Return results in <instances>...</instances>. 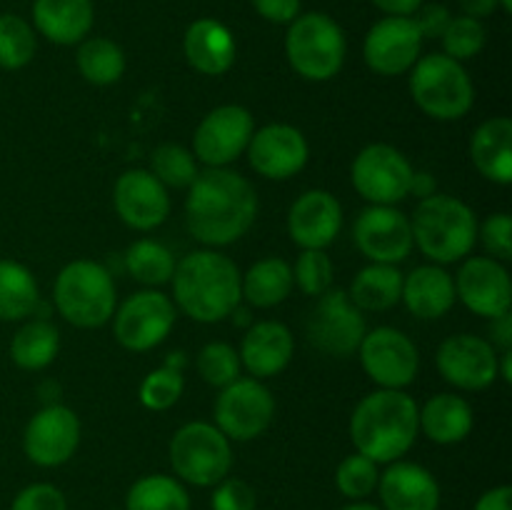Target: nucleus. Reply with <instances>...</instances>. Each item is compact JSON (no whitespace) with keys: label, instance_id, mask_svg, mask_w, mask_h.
Segmentation results:
<instances>
[{"label":"nucleus","instance_id":"1","mask_svg":"<svg viewBox=\"0 0 512 510\" xmlns=\"http://www.w3.org/2000/svg\"><path fill=\"white\" fill-rule=\"evenodd\" d=\"M258 215L255 188L240 173L208 168L190 183L185 223L198 243L223 248L243 238Z\"/></svg>","mask_w":512,"mask_h":510},{"label":"nucleus","instance_id":"2","mask_svg":"<svg viewBox=\"0 0 512 510\" xmlns=\"http://www.w3.org/2000/svg\"><path fill=\"white\" fill-rule=\"evenodd\" d=\"M418 403L403 390L380 388L365 395L350 415V440L373 463H395L420 433Z\"/></svg>","mask_w":512,"mask_h":510},{"label":"nucleus","instance_id":"3","mask_svg":"<svg viewBox=\"0 0 512 510\" xmlns=\"http://www.w3.org/2000/svg\"><path fill=\"white\" fill-rule=\"evenodd\" d=\"M173 298L198 323H220L240 305V270L218 250H195L175 263Z\"/></svg>","mask_w":512,"mask_h":510},{"label":"nucleus","instance_id":"4","mask_svg":"<svg viewBox=\"0 0 512 510\" xmlns=\"http://www.w3.org/2000/svg\"><path fill=\"white\" fill-rule=\"evenodd\" d=\"M410 230L420 253L438 265L458 263L478 243L475 213L453 195L435 193L420 200L410 220Z\"/></svg>","mask_w":512,"mask_h":510},{"label":"nucleus","instance_id":"5","mask_svg":"<svg viewBox=\"0 0 512 510\" xmlns=\"http://www.w3.org/2000/svg\"><path fill=\"white\" fill-rule=\"evenodd\" d=\"M115 283L105 265L73 260L55 278L53 303L75 328H100L115 313Z\"/></svg>","mask_w":512,"mask_h":510},{"label":"nucleus","instance_id":"6","mask_svg":"<svg viewBox=\"0 0 512 510\" xmlns=\"http://www.w3.org/2000/svg\"><path fill=\"white\" fill-rule=\"evenodd\" d=\"M410 75V95L425 115L435 120H460L475 103V88L468 70L445 53L420 58Z\"/></svg>","mask_w":512,"mask_h":510},{"label":"nucleus","instance_id":"7","mask_svg":"<svg viewBox=\"0 0 512 510\" xmlns=\"http://www.w3.org/2000/svg\"><path fill=\"white\" fill-rule=\"evenodd\" d=\"M285 55L300 78L325 83L343 68L345 35L330 15H298L285 35Z\"/></svg>","mask_w":512,"mask_h":510},{"label":"nucleus","instance_id":"8","mask_svg":"<svg viewBox=\"0 0 512 510\" xmlns=\"http://www.w3.org/2000/svg\"><path fill=\"white\" fill-rule=\"evenodd\" d=\"M168 453L175 475L195 488L218 485L233 468L230 440L213 423L203 420L183 425L170 440Z\"/></svg>","mask_w":512,"mask_h":510},{"label":"nucleus","instance_id":"9","mask_svg":"<svg viewBox=\"0 0 512 510\" xmlns=\"http://www.w3.org/2000/svg\"><path fill=\"white\" fill-rule=\"evenodd\" d=\"M413 165L388 143L365 145L353 160L350 180L360 198L373 205H395L410 195Z\"/></svg>","mask_w":512,"mask_h":510},{"label":"nucleus","instance_id":"10","mask_svg":"<svg viewBox=\"0 0 512 510\" xmlns=\"http://www.w3.org/2000/svg\"><path fill=\"white\" fill-rule=\"evenodd\" d=\"M275 400L258 378H238L220 388L215 400V428L228 440H253L270 428Z\"/></svg>","mask_w":512,"mask_h":510},{"label":"nucleus","instance_id":"11","mask_svg":"<svg viewBox=\"0 0 512 510\" xmlns=\"http://www.w3.org/2000/svg\"><path fill=\"white\" fill-rule=\"evenodd\" d=\"M368 325L363 310L353 305L345 290H328L318 298L308 320V338L320 353L348 358L363 343Z\"/></svg>","mask_w":512,"mask_h":510},{"label":"nucleus","instance_id":"12","mask_svg":"<svg viewBox=\"0 0 512 510\" xmlns=\"http://www.w3.org/2000/svg\"><path fill=\"white\" fill-rule=\"evenodd\" d=\"M115 315V340L130 353H145L163 343L175 325V305L160 290H140L120 305Z\"/></svg>","mask_w":512,"mask_h":510},{"label":"nucleus","instance_id":"13","mask_svg":"<svg viewBox=\"0 0 512 510\" xmlns=\"http://www.w3.org/2000/svg\"><path fill=\"white\" fill-rule=\"evenodd\" d=\"M360 365L373 383L388 390H403L418 375L420 355L413 340L398 328H375L365 333L358 348Z\"/></svg>","mask_w":512,"mask_h":510},{"label":"nucleus","instance_id":"14","mask_svg":"<svg viewBox=\"0 0 512 510\" xmlns=\"http://www.w3.org/2000/svg\"><path fill=\"white\" fill-rule=\"evenodd\" d=\"M255 133L253 115L243 105H220L200 120L193 135V155L208 168H225L248 150Z\"/></svg>","mask_w":512,"mask_h":510},{"label":"nucleus","instance_id":"15","mask_svg":"<svg viewBox=\"0 0 512 510\" xmlns=\"http://www.w3.org/2000/svg\"><path fill=\"white\" fill-rule=\"evenodd\" d=\"M80 445V420L60 403L45 405L25 425L23 450L30 463L40 468H58L68 463Z\"/></svg>","mask_w":512,"mask_h":510},{"label":"nucleus","instance_id":"16","mask_svg":"<svg viewBox=\"0 0 512 510\" xmlns=\"http://www.w3.org/2000/svg\"><path fill=\"white\" fill-rule=\"evenodd\" d=\"M355 245L370 263L398 265L413 250V230L403 210L393 205H370L353 228Z\"/></svg>","mask_w":512,"mask_h":510},{"label":"nucleus","instance_id":"17","mask_svg":"<svg viewBox=\"0 0 512 510\" xmlns=\"http://www.w3.org/2000/svg\"><path fill=\"white\" fill-rule=\"evenodd\" d=\"M438 370L443 380L460 390H485L498 378L495 345L478 335L460 333L443 340L438 348Z\"/></svg>","mask_w":512,"mask_h":510},{"label":"nucleus","instance_id":"18","mask_svg":"<svg viewBox=\"0 0 512 510\" xmlns=\"http://www.w3.org/2000/svg\"><path fill=\"white\" fill-rule=\"evenodd\" d=\"M455 283V298L465 303L480 318H500L510 313L512 305V283L505 265L500 260L478 255L468 258L460 268Z\"/></svg>","mask_w":512,"mask_h":510},{"label":"nucleus","instance_id":"19","mask_svg":"<svg viewBox=\"0 0 512 510\" xmlns=\"http://www.w3.org/2000/svg\"><path fill=\"white\" fill-rule=\"evenodd\" d=\"M423 35L413 18L388 15L368 30L363 43V58L378 75L408 73L420 58Z\"/></svg>","mask_w":512,"mask_h":510},{"label":"nucleus","instance_id":"20","mask_svg":"<svg viewBox=\"0 0 512 510\" xmlns=\"http://www.w3.org/2000/svg\"><path fill=\"white\" fill-rule=\"evenodd\" d=\"M248 163L268 180H288L308 163V140L298 128L285 123L265 125L255 130L248 143Z\"/></svg>","mask_w":512,"mask_h":510},{"label":"nucleus","instance_id":"21","mask_svg":"<svg viewBox=\"0 0 512 510\" xmlns=\"http://www.w3.org/2000/svg\"><path fill=\"white\" fill-rule=\"evenodd\" d=\"M115 213L128 228L153 230L170 215L168 188L150 170H125L113 188Z\"/></svg>","mask_w":512,"mask_h":510},{"label":"nucleus","instance_id":"22","mask_svg":"<svg viewBox=\"0 0 512 510\" xmlns=\"http://www.w3.org/2000/svg\"><path fill=\"white\" fill-rule=\"evenodd\" d=\"M343 228V208L328 190H308L288 213V235L303 250H325Z\"/></svg>","mask_w":512,"mask_h":510},{"label":"nucleus","instance_id":"23","mask_svg":"<svg viewBox=\"0 0 512 510\" xmlns=\"http://www.w3.org/2000/svg\"><path fill=\"white\" fill-rule=\"evenodd\" d=\"M383 510H438L440 485L428 468L408 460L388 463L378 478Z\"/></svg>","mask_w":512,"mask_h":510},{"label":"nucleus","instance_id":"24","mask_svg":"<svg viewBox=\"0 0 512 510\" xmlns=\"http://www.w3.org/2000/svg\"><path fill=\"white\" fill-rule=\"evenodd\" d=\"M295 340L290 335L288 325L278 320H260L250 325L240 345V365L248 370L253 378H273L283 373L293 360Z\"/></svg>","mask_w":512,"mask_h":510},{"label":"nucleus","instance_id":"25","mask_svg":"<svg viewBox=\"0 0 512 510\" xmlns=\"http://www.w3.org/2000/svg\"><path fill=\"white\" fill-rule=\"evenodd\" d=\"M400 300L415 318H443L455 303V283L448 270L440 268V265H420V268L403 275Z\"/></svg>","mask_w":512,"mask_h":510},{"label":"nucleus","instance_id":"26","mask_svg":"<svg viewBox=\"0 0 512 510\" xmlns=\"http://www.w3.org/2000/svg\"><path fill=\"white\" fill-rule=\"evenodd\" d=\"M185 60L203 75H223L235 63V38L223 23L200 18L185 30Z\"/></svg>","mask_w":512,"mask_h":510},{"label":"nucleus","instance_id":"27","mask_svg":"<svg viewBox=\"0 0 512 510\" xmlns=\"http://www.w3.org/2000/svg\"><path fill=\"white\" fill-rule=\"evenodd\" d=\"M470 158L483 178L498 185L512 183V120L495 115L470 138Z\"/></svg>","mask_w":512,"mask_h":510},{"label":"nucleus","instance_id":"28","mask_svg":"<svg viewBox=\"0 0 512 510\" xmlns=\"http://www.w3.org/2000/svg\"><path fill=\"white\" fill-rule=\"evenodd\" d=\"M33 23L55 45L83 43L93 28L90 0H35Z\"/></svg>","mask_w":512,"mask_h":510},{"label":"nucleus","instance_id":"29","mask_svg":"<svg viewBox=\"0 0 512 510\" xmlns=\"http://www.w3.org/2000/svg\"><path fill=\"white\" fill-rule=\"evenodd\" d=\"M418 425L433 443L455 445L473 430V408L460 395L438 393L418 410Z\"/></svg>","mask_w":512,"mask_h":510},{"label":"nucleus","instance_id":"30","mask_svg":"<svg viewBox=\"0 0 512 510\" xmlns=\"http://www.w3.org/2000/svg\"><path fill=\"white\" fill-rule=\"evenodd\" d=\"M293 268L283 258H263L240 275V293L253 308H275L293 290Z\"/></svg>","mask_w":512,"mask_h":510},{"label":"nucleus","instance_id":"31","mask_svg":"<svg viewBox=\"0 0 512 510\" xmlns=\"http://www.w3.org/2000/svg\"><path fill=\"white\" fill-rule=\"evenodd\" d=\"M400 293H403V273L395 265L370 263L353 278L348 298L358 310L383 313L400 303Z\"/></svg>","mask_w":512,"mask_h":510},{"label":"nucleus","instance_id":"32","mask_svg":"<svg viewBox=\"0 0 512 510\" xmlns=\"http://www.w3.org/2000/svg\"><path fill=\"white\" fill-rule=\"evenodd\" d=\"M60 350V333L48 320H30L10 340V358L23 370H43Z\"/></svg>","mask_w":512,"mask_h":510},{"label":"nucleus","instance_id":"33","mask_svg":"<svg viewBox=\"0 0 512 510\" xmlns=\"http://www.w3.org/2000/svg\"><path fill=\"white\" fill-rule=\"evenodd\" d=\"M38 280L15 260H0V320H23L38 308Z\"/></svg>","mask_w":512,"mask_h":510},{"label":"nucleus","instance_id":"34","mask_svg":"<svg viewBox=\"0 0 512 510\" xmlns=\"http://www.w3.org/2000/svg\"><path fill=\"white\" fill-rule=\"evenodd\" d=\"M125 510H190V495L178 478L145 475L130 485Z\"/></svg>","mask_w":512,"mask_h":510},{"label":"nucleus","instance_id":"35","mask_svg":"<svg viewBox=\"0 0 512 510\" xmlns=\"http://www.w3.org/2000/svg\"><path fill=\"white\" fill-rule=\"evenodd\" d=\"M78 70L88 83L113 85L125 73V55L108 38H88L78 48Z\"/></svg>","mask_w":512,"mask_h":510},{"label":"nucleus","instance_id":"36","mask_svg":"<svg viewBox=\"0 0 512 510\" xmlns=\"http://www.w3.org/2000/svg\"><path fill=\"white\" fill-rule=\"evenodd\" d=\"M125 268L138 283L143 285H165L175 273V258L158 240H135L125 253Z\"/></svg>","mask_w":512,"mask_h":510},{"label":"nucleus","instance_id":"37","mask_svg":"<svg viewBox=\"0 0 512 510\" xmlns=\"http://www.w3.org/2000/svg\"><path fill=\"white\" fill-rule=\"evenodd\" d=\"M38 50L33 28L20 15H0V68L20 70L33 60Z\"/></svg>","mask_w":512,"mask_h":510},{"label":"nucleus","instance_id":"38","mask_svg":"<svg viewBox=\"0 0 512 510\" xmlns=\"http://www.w3.org/2000/svg\"><path fill=\"white\" fill-rule=\"evenodd\" d=\"M150 173L165 185V188H190L198 178V163L188 148L178 143H163L150 155Z\"/></svg>","mask_w":512,"mask_h":510},{"label":"nucleus","instance_id":"39","mask_svg":"<svg viewBox=\"0 0 512 510\" xmlns=\"http://www.w3.org/2000/svg\"><path fill=\"white\" fill-rule=\"evenodd\" d=\"M195 368H198L200 378L205 380L213 388H225L233 380L240 378V355L233 345L228 343H208L198 353L195 360Z\"/></svg>","mask_w":512,"mask_h":510},{"label":"nucleus","instance_id":"40","mask_svg":"<svg viewBox=\"0 0 512 510\" xmlns=\"http://www.w3.org/2000/svg\"><path fill=\"white\" fill-rule=\"evenodd\" d=\"M378 478V463H373V460L365 458V455L355 453L348 455V458L338 465L335 485H338V490L348 500H365L375 488H378Z\"/></svg>","mask_w":512,"mask_h":510},{"label":"nucleus","instance_id":"41","mask_svg":"<svg viewBox=\"0 0 512 510\" xmlns=\"http://www.w3.org/2000/svg\"><path fill=\"white\" fill-rule=\"evenodd\" d=\"M183 390H185L183 370H175V368H168V365H163V368L145 375V380L140 383V403H143L148 410H158V413H163V410L173 408V405L178 403Z\"/></svg>","mask_w":512,"mask_h":510},{"label":"nucleus","instance_id":"42","mask_svg":"<svg viewBox=\"0 0 512 510\" xmlns=\"http://www.w3.org/2000/svg\"><path fill=\"white\" fill-rule=\"evenodd\" d=\"M293 280L310 298H320L333 285V260L325 250H303L295 260Z\"/></svg>","mask_w":512,"mask_h":510},{"label":"nucleus","instance_id":"43","mask_svg":"<svg viewBox=\"0 0 512 510\" xmlns=\"http://www.w3.org/2000/svg\"><path fill=\"white\" fill-rule=\"evenodd\" d=\"M443 48L445 55L453 60H470L485 48V28L480 20L470 18V15H460V18H450L448 28L443 33Z\"/></svg>","mask_w":512,"mask_h":510},{"label":"nucleus","instance_id":"44","mask_svg":"<svg viewBox=\"0 0 512 510\" xmlns=\"http://www.w3.org/2000/svg\"><path fill=\"white\" fill-rule=\"evenodd\" d=\"M480 240H483L485 250L490 258L495 260H510L512 258V220L508 213H495L490 215L478 230Z\"/></svg>","mask_w":512,"mask_h":510},{"label":"nucleus","instance_id":"45","mask_svg":"<svg viewBox=\"0 0 512 510\" xmlns=\"http://www.w3.org/2000/svg\"><path fill=\"white\" fill-rule=\"evenodd\" d=\"M10 510H68V500L53 483H33L15 495Z\"/></svg>","mask_w":512,"mask_h":510},{"label":"nucleus","instance_id":"46","mask_svg":"<svg viewBox=\"0 0 512 510\" xmlns=\"http://www.w3.org/2000/svg\"><path fill=\"white\" fill-rule=\"evenodd\" d=\"M213 510H255V490L240 478H223L210 498Z\"/></svg>","mask_w":512,"mask_h":510},{"label":"nucleus","instance_id":"47","mask_svg":"<svg viewBox=\"0 0 512 510\" xmlns=\"http://www.w3.org/2000/svg\"><path fill=\"white\" fill-rule=\"evenodd\" d=\"M415 13L418 15H415L413 20H415V25H418V30L423 38H443L450 18H453V15H450V10L440 3L420 5Z\"/></svg>","mask_w":512,"mask_h":510},{"label":"nucleus","instance_id":"48","mask_svg":"<svg viewBox=\"0 0 512 510\" xmlns=\"http://www.w3.org/2000/svg\"><path fill=\"white\" fill-rule=\"evenodd\" d=\"M253 8L270 23H293L300 13V0H253Z\"/></svg>","mask_w":512,"mask_h":510},{"label":"nucleus","instance_id":"49","mask_svg":"<svg viewBox=\"0 0 512 510\" xmlns=\"http://www.w3.org/2000/svg\"><path fill=\"white\" fill-rule=\"evenodd\" d=\"M473 510H512V488L510 485H498L493 490H485Z\"/></svg>","mask_w":512,"mask_h":510},{"label":"nucleus","instance_id":"50","mask_svg":"<svg viewBox=\"0 0 512 510\" xmlns=\"http://www.w3.org/2000/svg\"><path fill=\"white\" fill-rule=\"evenodd\" d=\"M490 335H493V345H498L500 350L512 348V315L505 313L500 318L493 320V328H490Z\"/></svg>","mask_w":512,"mask_h":510},{"label":"nucleus","instance_id":"51","mask_svg":"<svg viewBox=\"0 0 512 510\" xmlns=\"http://www.w3.org/2000/svg\"><path fill=\"white\" fill-rule=\"evenodd\" d=\"M383 13L398 15V18H410L415 15V10L423 5V0H373Z\"/></svg>","mask_w":512,"mask_h":510},{"label":"nucleus","instance_id":"52","mask_svg":"<svg viewBox=\"0 0 512 510\" xmlns=\"http://www.w3.org/2000/svg\"><path fill=\"white\" fill-rule=\"evenodd\" d=\"M460 8H463L465 15L480 20V18H488V15H493L500 5H498V0H460Z\"/></svg>","mask_w":512,"mask_h":510},{"label":"nucleus","instance_id":"53","mask_svg":"<svg viewBox=\"0 0 512 510\" xmlns=\"http://www.w3.org/2000/svg\"><path fill=\"white\" fill-rule=\"evenodd\" d=\"M410 193L418 195L420 200L435 195V178L430 173H413V180H410Z\"/></svg>","mask_w":512,"mask_h":510},{"label":"nucleus","instance_id":"54","mask_svg":"<svg viewBox=\"0 0 512 510\" xmlns=\"http://www.w3.org/2000/svg\"><path fill=\"white\" fill-rule=\"evenodd\" d=\"M498 360V375L505 380V383H512V350H503Z\"/></svg>","mask_w":512,"mask_h":510},{"label":"nucleus","instance_id":"55","mask_svg":"<svg viewBox=\"0 0 512 510\" xmlns=\"http://www.w3.org/2000/svg\"><path fill=\"white\" fill-rule=\"evenodd\" d=\"M343 510H383V508H378V505L373 503H365V500H353V503L345 505Z\"/></svg>","mask_w":512,"mask_h":510},{"label":"nucleus","instance_id":"56","mask_svg":"<svg viewBox=\"0 0 512 510\" xmlns=\"http://www.w3.org/2000/svg\"><path fill=\"white\" fill-rule=\"evenodd\" d=\"M165 365H168V368H175V370H180V368H183V365H185V358H183V353H173V355H170V358H168V363H165Z\"/></svg>","mask_w":512,"mask_h":510},{"label":"nucleus","instance_id":"57","mask_svg":"<svg viewBox=\"0 0 512 510\" xmlns=\"http://www.w3.org/2000/svg\"><path fill=\"white\" fill-rule=\"evenodd\" d=\"M498 5L505 10V13H512V0H498Z\"/></svg>","mask_w":512,"mask_h":510}]
</instances>
